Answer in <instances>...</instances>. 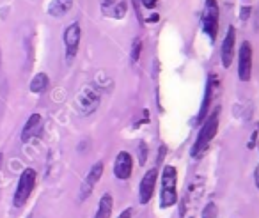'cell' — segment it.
Instances as JSON below:
<instances>
[{
    "label": "cell",
    "instance_id": "1",
    "mask_svg": "<svg viewBox=\"0 0 259 218\" xmlns=\"http://www.w3.org/2000/svg\"><path fill=\"white\" fill-rule=\"evenodd\" d=\"M178 172L172 165H167L161 174V190H160V208L167 209L174 206L178 200Z\"/></svg>",
    "mask_w": 259,
    "mask_h": 218
},
{
    "label": "cell",
    "instance_id": "2",
    "mask_svg": "<svg viewBox=\"0 0 259 218\" xmlns=\"http://www.w3.org/2000/svg\"><path fill=\"white\" fill-rule=\"evenodd\" d=\"M217 130H219V110L213 112V114L204 121L202 128H200L199 135H197V139H196V144L192 147V155L196 156V158H199V156L208 149V145L211 144L213 137L217 135Z\"/></svg>",
    "mask_w": 259,
    "mask_h": 218
},
{
    "label": "cell",
    "instance_id": "3",
    "mask_svg": "<svg viewBox=\"0 0 259 218\" xmlns=\"http://www.w3.org/2000/svg\"><path fill=\"white\" fill-rule=\"evenodd\" d=\"M100 92L93 85H83L77 94V108L82 116H89L100 107Z\"/></svg>",
    "mask_w": 259,
    "mask_h": 218
},
{
    "label": "cell",
    "instance_id": "4",
    "mask_svg": "<svg viewBox=\"0 0 259 218\" xmlns=\"http://www.w3.org/2000/svg\"><path fill=\"white\" fill-rule=\"evenodd\" d=\"M34 186H36V172L32 169H25L23 174L20 176V181H18V186H16V192H15L16 208H21L29 200Z\"/></svg>",
    "mask_w": 259,
    "mask_h": 218
},
{
    "label": "cell",
    "instance_id": "5",
    "mask_svg": "<svg viewBox=\"0 0 259 218\" xmlns=\"http://www.w3.org/2000/svg\"><path fill=\"white\" fill-rule=\"evenodd\" d=\"M202 29L211 41H215L217 30H219V5L215 0H206V7L202 13Z\"/></svg>",
    "mask_w": 259,
    "mask_h": 218
},
{
    "label": "cell",
    "instance_id": "6",
    "mask_svg": "<svg viewBox=\"0 0 259 218\" xmlns=\"http://www.w3.org/2000/svg\"><path fill=\"white\" fill-rule=\"evenodd\" d=\"M238 77L241 82H249L252 77V44L245 41L238 54Z\"/></svg>",
    "mask_w": 259,
    "mask_h": 218
},
{
    "label": "cell",
    "instance_id": "7",
    "mask_svg": "<svg viewBox=\"0 0 259 218\" xmlns=\"http://www.w3.org/2000/svg\"><path fill=\"white\" fill-rule=\"evenodd\" d=\"M80 36H82V30H80L79 23H71L64 32V44H66V59H68V62L79 52Z\"/></svg>",
    "mask_w": 259,
    "mask_h": 218
},
{
    "label": "cell",
    "instance_id": "8",
    "mask_svg": "<svg viewBox=\"0 0 259 218\" xmlns=\"http://www.w3.org/2000/svg\"><path fill=\"white\" fill-rule=\"evenodd\" d=\"M157 178H158V170L151 169L147 170L144 178L140 181V192H139V199H140V204H147L151 200L153 192H155V184H157Z\"/></svg>",
    "mask_w": 259,
    "mask_h": 218
},
{
    "label": "cell",
    "instance_id": "9",
    "mask_svg": "<svg viewBox=\"0 0 259 218\" xmlns=\"http://www.w3.org/2000/svg\"><path fill=\"white\" fill-rule=\"evenodd\" d=\"M133 165V160L132 156L128 155V153H119L118 156H116V160H114V174H116V178L121 181H126L130 179V176H132V167Z\"/></svg>",
    "mask_w": 259,
    "mask_h": 218
},
{
    "label": "cell",
    "instance_id": "10",
    "mask_svg": "<svg viewBox=\"0 0 259 218\" xmlns=\"http://www.w3.org/2000/svg\"><path fill=\"white\" fill-rule=\"evenodd\" d=\"M235 43H236V30H235V27H229V29H227V34H225V38H224V43H222V66H224L225 69L231 68V64H233Z\"/></svg>",
    "mask_w": 259,
    "mask_h": 218
},
{
    "label": "cell",
    "instance_id": "11",
    "mask_svg": "<svg viewBox=\"0 0 259 218\" xmlns=\"http://www.w3.org/2000/svg\"><path fill=\"white\" fill-rule=\"evenodd\" d=\"M101 174H103V163H101V161H98V163H94L93 167H91L87 178H85V181H83L82 192H80V194H82V195H80V200H83L89 194H91V192H93V188L96 186V183L100 181Z\"/></svg>",
    "mask_w": 259,
    "mask_h": 218
},
{
    "label": "cell",
    "instance_id": "12",
    "mask_svg": "<svg viewBox=\"0 0 259 218\" xmlns=\"http://www.w3.org/2000/svg\"><path fill=\"white\" fill-rule=\"evenodd\" d=\"M41 130H43V117L40 114H32L25 124L23 131H21V140L30 142L34 137H40Z\"/></svg>",
    "mask_w": 259,
    "mask_h": 218
},
{
    "label": "cell",
    "instance_id": "13",
    "mask_svg": "<svg viewBox=\"0 0 259 218\" xmlns=\"http://www.w3.org/2000/svg\"><path fill=\"white\" fill-rule=\"evenodd\" d=\"M215 80H217V77L215 75H211L208 83H206V94H204V99H202V107H200L199 116H197V121H202L204 116L208 114V110H210L211 99H213V96H215V94H213V91H215Z\"/></svg>",
    "mask_w": 259,
    "mask_h": 218
},
{
    "label": "cell",
    "instance_id": "14",
    "mask_svg": "<svg viewBox=\"0 0 259 218\" xmlns=\"http://www.w3.org/2000/svg\"><path fill=\"white\" fill-rule=\"evenodd\" d=\"M112 206H114L112 195L105 194L101 199H100L98 209H96V215H94V218H110V215H112Z\"/></svg>",
    "mask_w": 259,
    "mask_h": 218
},
{
    "label": "cell",
    "instance_id": "15",
    "mask_svg": "<svg viewBox=\"0 0 259 218\" xmlns=\"http://www.w3.org/2000/svg\"><path fill=\"white\" fill-rule=\"evenodd\" d=\"M71 5H73V0H52L48 13L52 16H55V18H60L71 9Z\"/></svg>",
    "mask_w": 259,
    "mask_h": 218
},
{
    "label": "cell",
    "instance_id": "16",
    "mask_svg": "<svg viewBox=\"0 0 259 218\" xmlns=\"http://www.w3.org/2000/svg\"><path fill=\"white\" fill-rule=\"evenodd\" d=\"M48 77L44 75V73H38L34 78H32V82H30V91L36 92V94H41V92H44L46 89H48Z\"/></svg>",
    "mask_w": 259,
    "mask_h": 218
},
{
    "label": "cell",
    "instance_id": "17",
    "mask_svg": "<svg viewBox=\"0 0 259 218\" xmlns=\"http://www.w3.org/2000/svg\"><path fill=\"white\" fill-rule=\"evenodd\" d=\"M140 52H142V39L135 38L133 39V44H132V62H139Z\"/></svg>",
    "mask_w": 259,
    "mask_h": 218
},
{
    "label": "cell",
    "instance_id": "18",
    "mask_svg": "<svg viewBox=\"0 0 259 218\" xmlns=\"http://www.w3.org/2000/svg\"><path fill=\"white\" fill-rule=\"evenodd\" d=\"M137 151H139V163L144 165L147 160V144L146 142H139L137 144Z\"/></svg>",
    "mask_w": 259,
    "mask_h": 218
},
{
    "label": "cell",
    "instance_id": "19",
    "mask_svg": "<svg viewBox=\"0 0 259 218\" xmlns=\"http://www.w3.org/2000/svg\"><path fill=\"white\" fill-rule=\"evenodd\" d=\"M124 15H126V4L124 2H119V4L114 5V18H124Z\"/></svg>",
    "mask_w": 259,
    "mask_h": 218
},
{
    "label": "cell",
    "instance_id": "20",
    "mask_svg": "<svg viewBox=\"0 0 259 218\" xmlns=\"http://www.w3.org/2000/svg\"><path fill=\"white\" fill-rule=\"evenodd\" d=\"M202 218H217V206L213 202H210L202 211Z\"/></svg>",
    "mask_w": 259,
    "mask_h": 218
},
{
    "label": "cell",
    "instance_id": "21",
    "mask_svg": "<svg viewBox=\"0 0 259 218\" xmlns=\"http://www.w3.org/2000/svg\"><path fill=\"white\" fill-rule=\"evenodd\" d=\"M158 0H142V5L146 7V9H153L155 5H157Z\"/></svg>",
    "mask_w": 259,
    "mask_h": 218
},
{
    "label": "cell",
    "instance_id": "22",
    "mask_svg": "<svg viewBox=\"0 0 259 218\" xmlns=\"http://www.w3.org/2000/svg\"><path fill=\"white\" fill-rule=\"evenodd\" d=\"M132 217H133V208H126L118 218H132Z\"/></svg>",
    "mask_w": 259,
    "mask_h": 218
},
{
    "label": "cell",
    "instance_id": "23",
    "mask_svg": "<svg viewBox=\"0 0 259 218\" xmlns=\"http://www.w3.org/2000/svg\"><path fill=\"white\" fill-rule=\"evenodd\" d=\"M254 181H256V188L259 190V165L256 167V170H254Z\"/></svg>",
    "mask_w": 259,
    "mask_h": 218
},
{
    "label": "cell",
    "instance_id": "24",
    "mask_svg": "<svg viewBox=\"0 0 259 218\" xmlns=\"http://www.w3.org/2000/svg\"><path fill=\"white\" fill-rule=\"evenodd\" d=\"M158 18H160L158 15H153L151 18H149V21H158Z\"/></svg>",
    "mask_w": 259,
    "mask_h": 218
},
{
    "label": "cell",
    "instance_id": "25",
    "mask_svg": "<svg viewBox=\"0 0 259 218\" xmlns=\"http://www.w3.org/2000/svg\"><path fill=\"white\" fill-rule=\"evenodd\" d=\"M2 158H4V156H2V153H0V165H2Z\"/></svg>",
    "mask_w": 259,
    "mask_h": 218
}]
</instances>
